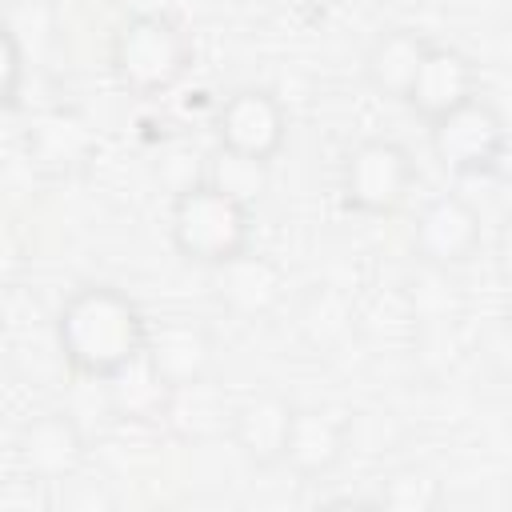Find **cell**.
<instances>
[{"label": "cell", "mask_w": 512, "mask_h": 512, "mask_svg": "<svg viewBox=\"0 0 512 512\" xmlns=\"http://www.w3.org/2000/svg\"><path fill=\"white\" fill-rule=\"evenodd\" d=\"M500 256H504V268H512V216L504 220V232H500Z\"/></svg>", "instance_id": "ffe728a7"}, {"label": "cell", "mask_w": 512, "mask_h": 512, "mask_svg": "<svg viewBox=\"0 0 512 512\" xmlns=\"http://www.w3.org/2000/svg\"><path fill=\"white\" fill-rule=\"evenodd\" d=\"M168 232H172V248L184 260H192L200 268H216L248 248L252 212H248V204L232 200L216 184L196 180L172 196Z\"/></svg>", "instance_id": "7a4b0ae2"}, {"label": "cell", "mask_w": 512, "mask_h": 512, "mask_svg": "<svg viewBox=\"0 0 512 512\" xmlns=\"http://www.w3.org/2000/svg\"><path fill=\"white\" fill-rule=\"evenodd\" d=\"M232 408H236V404L212 384V376H204V380L168 388L160 420H164L180 440L204 444V440H216V436H224V432L232 428Z\"/></svg>", "instance_id": "5bb4252c"}, {"label": "cell", "mask_w": 512, "mask_h": 512, "mask_svg": "<svg viewBox=\"0 0 512 512\" xmlns=\"http://www.w3.org/2000/svg\"><path fill=\"white\" fill-rule=\"evenodd\" d=\"M296 4H320V8H324V4H328V0H296Z\"/></svg>", "instance_id": "7402d4cb"}, {"label": "cell", "mask_w": 512, "mask_h": 512, "mask_svg": "<svg viewBox=\"0 0 512 512\" xmlns=\"http://www.w3.org/2000/svg\"><path fill=\"white\" fill-rule=\"evenodd\" d=\"M28 152L36 156V164H44L52 172H64V168L84 164V156L92 152V140H88V132L76 120H68V116H44L28 132Z\"/></svg>", "instance_id": "2e32d148"}, {"label": "cell", "mask_w": 512, "mask_h": 512, "mask_svg": "<svg viewBox=\"0 0 512 512\" xmlns=\"http://www.w3.org/2000/svg\"><path fill=\"white\" fill-rule=\"evenodd\" d=\"M380 504L392 512H432L444 504V484L424 468H396L380 484Z\"/></svg>", "instance_id": "ac0fdd59"}, {"label": "cell", "mask_w": 512, "mask_h": 512, "mask_svg": "<svg viewBox=\"0 0 512 512\" xmlns=\"http://www.w3.org/2000/svg\"><path fill=\"white\" fill-rule=\"evenodd\" d=\"M204 180L216 184L220 192H228L232 200H240V204L252 208L268 192V160H256V156H244V152H232V148L220 144L208 156Z\"/></svg>", "instance_id": "e0dca14e"}, {"label": "cell", "mask_w": 512, "mask_h": 512, "mask_svg": "<svg viewBox=\"0 0 512 512\" xmlns=\"http://www.w3.org/2000/svg\"><path fill=\"white\" fill-rule=\"evenodd\" d=\"M20 76H24V48L16 40V28H4V104L20 108Z\"/></svg>", "instance_id": "d6986e66"}, {"label": "cell", "mask_w": 512, "mask_h": 512, "mask_svg": "<svg viewBox=\"0 0 512 512\" xmlns=\"http://www.w3.org/2000/svg\"><path fill=\"white\" fill-rule=\"evenodd\" d=\"M480 236H484L480 232V212L464 196H452V192L432 196L420 208L416 224H412V248L436 272L468 264L480 248Z\"/></svg>", "instance_id": "52a82bcc"}, {"label": "cell", "mask_w": 512, "mask_h": 512, "mask_svg": "<svg viewBox=\"0 0 512 512\" xmlns=\"http://www.w3.org/2000/svg\"><path fill=\"white\" fill-rule=\"evenodd\" d=\"M472 96H476V68H472V60L460 48L428 44V52L420 60V72H416L404 104L432 124L436 116L460 108Z\"/></svg>", "instance_id": "7c38bea8"}, {"label": "cell", "mask_w": 512, "mask_h": 512, "mask_svg": "<svg viewBox=\"0 0 512 512\" xmlns=\"http://www.w3.org/2000/svg\"><path fill=\"white\" fill-rule=\"evenodd\" d=\"M348 440H352V420L344 412L296 408L288 452H284V468L296 472L300 480H320L344 460Z\"/></svg>", "instance_id": "4fadbf2b"}, {"label": "cell", "mask_w": 512, "mask_h": 512, "mask_svg": "<svg viewBox=\"0 0 512 512\" xmlns=\"http://www.w3.org/2000/svg\"><path fill=\"white\" fill-rule=\"evenodd\" d=\"M56 344L72 372L104 384L144 360L148 320L120 288L88 284L64 300L56 316Z\"/></svg>", "instance_id": "6da1fadb"}, {"label": "cell", "mask_w": 512, "mask_h": 512, "mask_svg": "<svg viewBox=\"0 0 512 512\" xmlns=\"http://www.w3.org/2000/svg\"><path fill=\"white\" fill-rule=\"evenodd\" d=\"M212 360H216V344L200 320L168 316L160 324H148L144 364L152 368V376L164 388H180V384L212 376Z\"/></svg>", "instance_id": "9c48e42d"}, {"label": "cell", "mask_w": 512, "mask_h": 512, "mask_svg": "<svg viewBox=\"0 0 512 512\" xmlns=\"http://www.w3.org/2000/svg\"><path fill=\"white\" fill-rule=\"evenodd\" d=\"M500 324H504V340H508V348H512V300L504 304V316H500Z\"/></svg>", "instance_id": "44dd1931"}, {"label": "cell", "mask_w": 512, "mask_h": 512, "mask_svg": "<svg viewBox=\"0 0 512 512\" xmlns=\"http://www.w3.org/2000/svg\"><path fill=\"white\" fill-rule=\"evenodd\" d=\"M428 140H432V156L452 176H488L500 168L508 152V124L500 108L476 92L460 108L436 116L428 124Z\"/></svg>", "instance_id": "277c9868"}, {"label": "cell", "mask_w": 512, "mask_h": 512, "mask_svg": "<svg viewBox=\"0 0 512 512\" xmlns=\"http://www.w3.org/2000/svg\"><path fill=\"white\" fill-rule=\"evenodd\" d=\"M424 52H428V40L416 28H388L364 52V80L380 96L404 100L412 80H416V72H420Z\"/></svg>", "instance_id": "9a60e30c"}, {"label": "cell", "mask_w": 512, "mask_h": 512, "mask_svg": "<svg viewBox=\"0 0 512 512\" xmlns=\"http://www.w3.org/2000/svg\"><path fill=\"white\" fill-rule=\"evenodd\" d=\"M84 432L72 412H40L16 428V464L36 484H64L84 464Z\"/></svg>", "instance_id": "8992f818"}, {"label": "cell", "mask_w": 512, "mask_h": 512, "mask_svg": "<svg viewBox=\"0 0 512 512\" xmlns=\"http://www.w3.org/2000/svg\"><path fill=\"white\" fill-rule=\"evenodd\" d=\"M208 272H212V292H216L220 308L232 312V316H240V320L268 316L280 304V296H284V272H280V264L268 260V256H260V252H248V248L240 256L208 268Z\"/></svg>", "instance_id": "8fae6325"}, {"label": "cell", "mask_w": 512, "mask_h": 512, "mask_svg": "<svg viewBox=\"0 0 512 512\" xmlns=\"http://www.w3.org/2000/svg\"><path fill=\"white\" fill-rule=\"evenodd\" d=\"M416 168L392 140H360L340 164V196L352 212L392 216L412 192Z\"/></svg>", "instance_id": "5b68a950"}, {"label": "cell", "mask_w": 512, "mask_h": 512, "mask_svg": "<svg viewBox=\"0 0 512 512\" xmlns=\"http://www.w3.org/2000/svg\"><path fill=\"white\" fill-rule=\"evenodd\" d=\"M216 140L232 152L272 160L288 140L284 104L268 88H236L216 112Z\"/></svg>", "instance_id": "ba28073f"}, {"label": "cell", "mask_w": 512, "mask_h": 512, "mask_svg": "<svg viewBox=\"0 0 512 512\" xmlns=\"http://www.w3.org/2000/svg\"><path fill=\"white\" fill-rule=\"evenodd\" d=\"M108 60L120 88H128L132 96H160L188 72L192 48L168 16L136 12L116 28Z\"/></svg>", "instance_id": "3957f363"}, {"label": "cell", "mask_w": 512, "mask_h": 512, "mask_svg": "<svg viewBox=\"0 0 512 512\" xmlns=\"http://www.w3.org/2000/svg\"><path fill=\"white\" fill-rule=\"evenodd\" d=\"M292 420H296V404L280 392H252L232 408V444L236 452L256 464V468H276L284 464L288 452V436H292Z\"/></svg>", "instance_id": "30bf717a"}]
</instances>
